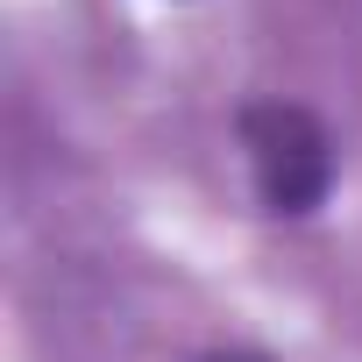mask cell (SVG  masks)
Returning a JSON list of instances; mask_svg holds the SVG:
<instances>
[{"mask_svg": "<svg viewBox=\"0 0 362 362\" xmlns=\"http://www.w3.org/2000/svg\"><path fill=\"white\" fill-rule=\"evenodd\" d=\"M235 135H242V163H249V185H256V206L270 221H313L327 199H334V177H341V142L334 128L305 107V100H249L235 114Z\"/></svg>", "mask_w": 362, "mask_h": 362, "instance_id": "cell-1", "label": "cell"}, {"mask_svg": "<svg viewBox=\"0 0 362 362\" xmlns=\"http://www.w3.org/2000/svg\"><path fill=\"white\" fill-rule=\"evenodd\" d=\"M192 362H270L263 348H206V355H192Z\"/></svg>", "mask_w": 362, "mask_h": 362, "instance_id": "cell-2", "label": "cell"}]
</instances>
